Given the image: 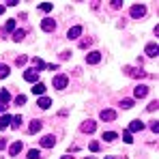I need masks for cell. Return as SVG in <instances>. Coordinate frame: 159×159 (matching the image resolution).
Masks as SVG:
<instances>
[{
    "label": "cell",
    "mask_w": 159,
    "mask_h": 159,
    "mask_svg": "<svg viewBox=\"0 0 159 159\" xmlns=\"http://www.w3.org/2000/svg\"><path fill=\"white\" fill-rule=\"evenodd\" d=\"M123 71L127 73V75H131V78H146L148 73L140 67V69H135V67H123Z\"/></svg>",
    "instance_id": "cell-1"
},
{
    "label": "cell",
    "mask_w": 159,
    "mask_h": 159,
    "mask_svg": "<svg viewBox=\"0 0 159 159\" xmlns=\"http://www.w3.org/2000/svg\"><path fill=\"white\" fill-rule=\"evenodd\" d=\"M67 84H69V78H67L65 73H60V75H56V78H54V88H56V90H62Z\"/></svg>",
    "instance_id": "cell-2"
},
{
    "label": "cell",
    "mask_w": 159,
    "mask_h": 159,
    "mask_svg": "<svg viewBox=\"0 0 159 159\" xmlns=\"http://www.w3.org/2000/svg\"><path fill=\"white\" fill-rule=\"evenodd\" d=\"M148 95V86H144V84H138L135 88H133V97L135 99H144Z\"/></svg>",
    "instance_id": "cell-3"
},
{
    "label": "cell",
    "mask_w": 159,
    "mask_h": 159,
    "mask_svg": "<svg viewBox=\"0 0 159 159\" xmlns=\"http://www.w3.org/2000/svg\"><path fill=\"white\" fill-rule=\"evenodd\" d=\"M144 15H146V7L144 4H133L131 7V17L138 20V17H144Z\"/></svg>",
    "instance_id": "cell-4"
},
{
    "label": "cell",
    "mask_w": 159,
    "mask_h": 159,
    "mask_svg": "<svg viewBox=\"0 0 159 159\" xmlns=\"http://www.w3.org/2000/svg\"><path fill=\"white\" fill-rule=\"evenodd\" d=\"M22 148H24L22 142H13V144L9 146V155H11V157H17V155L22 153Z\"/></svg>",
    "instance_id": "cell-5"
},
{
    "label": "cell",
    "mask_w": 159,
    "mask_h": 159,
    "mask_svg": "<svg viewBox=\"0 0 159 159\" xmlns=\"http://www.w3.org/2000/svg\"><path fill=\"white\" fill-rule=\"evenodd\" d=\"M41 28H43L45 32H52V30H56V22H54L52 17H45V20L41 22Z\"/></svg>",
    "instance_id": "cell-6"
},
{
    "label": "cell",
    "mask_w": 159,
    "mask_h": 159,
    "mask_svg": "<svg viewBox=\"0 0 159 159\" xmlns=\"http://www.w3.org/2000/svg\"><path fill=\"white\" fill-rule=\"evenodd\" d=\"M159 54V45L155 43V41H151L148 45H146V56H151V58H155Z\"/></svg>",
    "instance_id": "cell-7"
},
{
    "label": "cell",
    "mask_w": 159,
    "mask_h": 159,
    "mask_svg": "<svg viewBox=\"0 0 159 159\" xmlns=\"http://www.w3.org/2000/svg\"><path fill=\"white\" fill-rule=\"evenodd\" d=\"M41 127H43V123H41L39 118H34V120H30V125H28V133H37V131H41Z\"/></svg>",
    "instance_id": "cell-8"
},
{
    "label": "cell",
    "mask_w": 159,
    "mask_h": 159,
    "mask_svg": "<svg viewBox=\"0 0 159 159\" xmlns=\"http://www.w3.org/2000/svg\"><path fill=\"white\" fill-rule=\"evenodd\" d=\"M54 144H56V138H54V135H43V138H41V146H43V148H52Z\"/></svg>",
    "instance_id": "cell-9"
},
{
    "label": "cell",
    "mask_w": 159,
    "mask_h": 159,
    "mask_svg": "<svg viewBox=\"0 0 159 159\" xmlns=\"http://www.w3.org/2000/svg\"><path fill=\"white\" fill-rule=\"evenodd\" d=\"M84 133H93L97 129V125H95V120H86V123H82V127H80Z\"/></svg>",
    "instance_id": "cell-10"
},
{
    "label": "cell",
    "mask_w": 159,
    "mask_h": 159,
    "mask_svg": "<svg viewBox=\"0 0 159 159\" xmlns=\"http://www.w3.org/2000/svg\"><path fill=\"white\" fill-rule=\"evenodd\" d=\"M99 60H101V54L99 52H90L88 56H86V62H88V65H97Z\"/></svg>",
    "instance_id": "cell-11"
},
{
    "label": "cell",
    "mask_w": 159,
    "mask_h": 159,
    "mask_svg": "<svg viewBox=\"0 0 159 159\" xmlns=\"http://www.w3.org/2000/svg\"><path fill=\"white\" fill-rule=\"evenodd\" d=\"M24 80H26V82H37V80H39V73H37L34 69H28V71H24Z\"/></svg>",
    "instance_id": "cell-12"
},
{
    "label": "cell",
    "mask_w": 159,
    "mask_h": 159,
    "mask_svg": "<svg viewBox=\"0 0 159 159\" xmlns=\"http://www.w3.org/2000/svg\"><path fill=\"white\" fill-rule=\"evenodd\" d=\"M37 106L41 107V110H48V107L52 106V99H50V97H39V101H37Z\"/></svg>",
    "instance_id": "cell-13"
},
{
    "label": "cell",
    "mask_w": 159,
    "mask_h": 159,
    "mask_svg": "<svg viewBox=\"0 0 159 159\" xmlns=\"http://www.w3.org/2000/svg\"><path fill=\"white\" fill-rule=\"evenodd\" d=\"M114 118H116L114 110H101V120H114Z\"/></svg>",
    "instance_id": "cell-14"
},
{
    "label": "cell",
    "mask_w": 159,
    "mask_h": 159,
    "mask_svg": "<svg viewBox=\"0 0 159 159\" xmlns=\"http://www.w3.org/2000/svg\"><path fill=\"white\" fill-rule=\"evenodd\" d=\"M80 34H82V26H73V28H69V32H67L69 39H78Z\"/></svg>",
    "instance_id": "cell-15"
},
{
    "label": "cell",
    "mask_w": 159,
    "mask_h": 159,
    "mask_svg": "<svg viewBox=\"0 0 159 159\" xmlns=\"http://www.w3.org/2000/svg\"><path fill=\"white\" fill-rule=\"evenodd\" d=\"M144 129V123L142 120H131V125H129V133L131 131H142Z\"/></svg>",
    "instance_id": "cell-16"
},
{
    "label": "cell",
    "mask_w": 159,
    "mask_h": 159,
    "mask_svg": "<svg viewBox=\"0 0 159 159\" xmlns=\"http://www.w3.org/2000/svg\"><path fill=\"white\" fill-rule=\"evenodd\" d=\"M32 93H34V95H39V97H43V93H45V84L37 82V84L32 86Z\"/></svg>",
    "instance_id": "cell-17"
},
{
    "label": "cell",
    "mask_w": 159,
    "mask_h": 159,
    "mask_svg": "<svg viewBox=\"0 0 159 159\" xmlns=\"http://www.w3.org/2000/svg\"><path fill=\"white\" fill-rule=\"evenodd\" d=\"M9 99H11V95H9V90H0V106H7L9 103Z\"/></svg>",
    "instance_id": "cell-18"
},
{
    "label": "cell",
    "mask_w": 159,
    "mask_h": 159,
    "mask_svg": "<svg viewBox=\"0 0 159 159\" xmlns=\"http://www.w3.org/2000/svg\"><path fill=\"white\" fill-rule=\"evenodd\" d=\"M24 37H26V30H15L13 32V41H17V43L24 41Z\"/></svg>",
    "instance_id": "cell-19"
},
{
    "label": "cell",
    "mask_w": 159,
    "mask_h": 159,
    "mask_svg": "<svg viewBox=\"0 0 159 159\" xmlns=\"http://www.w3.org/2000/svg\"><path fill=\"white\" fill-rule=\"evenodd\" d=\"M32 65H34V71H39V69H45V62H43L41 58H37V56L32 58Z\"/></svg>",
    "instance_id": "cell-20"
},
{
    "label": "cell",
    "mask_w": 159,
    "mask_h": 159,
    "mask_svg": "<svg viewBox=\"0 0 159 159\" xmlns=\"http://www.w3.org/2000/svg\"><path fill=\"white\" fill-rule=\"evenodd\" d=\"M11 123H13V125H11V127H13V129H20V125H22V123H24V118H22V116H20V114H17V116H13V118H11Z\"/></svg>",
    "instance_id": "cell-21"
},
{
    "label": "cell",
    "mask_w": 159,
    "mask_h": 159,
    "mask_svg": "<svg viewBox=\"0 0 159 159\" xmlns=\"http://www.w3.org/2000/svg\"><path fill=\"white\" fill-rule=\"evenodd\" d=\"M9 123H11V116H9V114H4V116L0 118V129H7V127H9Z\"/></svg>",
    "instance_id": "cell-22"
},
{
    "label": "cell",
    "mask_w": 159,
    "mask_h": 159,
    "mask_svg": "<svg viewBox=\"0 0 159 159\" xmlns=\"http://www.w3.org/2000/svg\"><path fill=\"white\" fill-rule=\"evenodd\" d=\"M13 30H15V20H9L4 24V32H13Z\"/></svg>",
    "instance_id": "cell-23"
},
{
    "label": "cell",
    "mask_w": 159,
    "mask_h": 159,
    "mask_svg": "<svg viewBox=\"0 0 159 159\" xmlns=\"http://www.w3.org/2000/svg\"><path fill=\"white\" fill-rule=\"evenodd\" d=\"M90 45H93V39H82V41H80V48H82V50H88Z\"/></svg>",
    "instance_id": "cell-24"
},
{
    "label": "cell",
    "mask_w": 159,
    "mask_h": 159,
    "mask_svg": "<svg viewBox=\"0 0 159 159\" xmlns=\"http://www.w3.org/2000/svg\"><path fill=\"white\" fill-rule=\"evenodd\" d=\"M9 71H11V69H9V65H2V62H0V78H7V75H9Z\"/></svg>",
    "instance_id": "cell-25"
},
{
    "label": "cell",
    "mask_w": 159,
    "mask_h": 159,
    "mask_svg": "<svg viewBox=\"0 0 159 159\" xmlns=\"http://www.w3.org/2000/svg\"><path fill=\"white\" fill-rule=\"evenodd\" d=\"M116 138H118V135H116L114 131H106L103 133V140H106V142H112V140H116Z\"/></svg>",
    "instance_id": "cell-26"
},
{
    "label": "cell",
    "mask_w": 159,
    "mask_h": 159,
    "mask_svg": "<svg viewBox=\"0 0 159 159\" xmlns=\"http://www.w3.org/2000/svg\"><path fill=\"white\" fill-rule=\"evenodd\" d=\"M39 9H41L43 13H50V11H52V9H54V4H52V2H43V4H41Z\"/></svg>",
    "instance_id": "cell-27"
},
{
    "label": "cell",
    "mask_w": 159,
    "mask_h": 159,
    "mask_svg": "<svg viewBox=\"0 0 159 159\" xmlns=\"http://www.w3.org/2000/svg\"><path fill=\"white\" fill-rule=\"evenodd\" d=\"M39 157H41L39 148H32V151H28V159H39Z\"/></svg>",
    "instance_id": "cell-28"
},
{
    "label": "cell",
    "mask_w": 159,
    "mask_h": 159,
    "mask_svg": "<svg viewBox=\"0 0 159 159\" xmlns=\"http://www.w3.org/2000/svg\"><path fill=\"white\" fill-rule=\"evenodd\" d=\"M26 56H17V58H15V65H17V67H24V65H26Z\"/></svg>",
    "instance_id": "cell-29"
},
{
    "label": "cell",
    "mask_w": 159,
    "mask_h": 159,
    "mask_svg": "<svg viewBox=\"0 0 159 159\" xmlns=\"http://www.w3.org/2000/svg\"><path fill=\"white\" fill-rule=\"evenodd\" d=\"M24 103H26V97L24 95H17L15 97V106H24Z\"/></svg>",
    "instance_id": "cell-30"
},
{
    "label": "cell",
    "mask_w": 159,
    "mask_h": 159,
    "mask_svg": "<svg viewBox=\"0 0 159 159\" xmlns=\"http://www.w3.org/2000/svg\"><path fill=\"white\" fill-rule=\"evenodd\" d=\"M120 106L125 107V110H129V107H133V101H131V99H123V103H120Z\"/></svg>",
    "instance_id": "cell-31"
},
{
    "label": "cell",
    "mask_w": 159,
    "mask_h": 159,
    "mask_svg": "<svg viewBox=\"0 0 159 159\" xmlns=\"http://www.w3.org/2000/svg\"><path fill=\"white\" fill-rule=\"evenodd\" d=\"M159 107V103L157 101H151V103H148V107H146V110H148V112H155V110H157Z\"/></svg>",
    "instance_id": "cell-32"
},
{
    "label": "cell",
    "mask_w": 159,
    "mask_h": 159,
    "mask_svg": "<svg viewBox=\"0 0 159 159\" xmlns=\"http://www.w3.org/2000/svg\"><path fill=\"white\" fill-rule=\"evenodd\" d=\"M151 131H153V133H159V123H157V120H153V123H151Z\"/></svg>",
    "instance_id": "cell-33"
},
{
    "label": "cell",
    "mask_w": 159,
    "mask_h": 159,
    "mask_svg": "<svg viewBox=\"0 0 159 159\" xmlns=\"http://www.w3.org/2000/svg\"><path fill=\"white\" fill-rule=\"evenodd\" d=\"M110 4H112V9H120V7H123V2H120V0H112Z\"/></svg>",
    "instance_id": "cell-34"
},
{
    "label": "cell",
    "mask_w": 159,
    "mask_h": 159,
    "mask_svg": "<svg viewBox=\"0 0 159 159\" xmlns=\"http://www.w3.org/2000/svg\"><path fill=\"white\" fill-rule=\"evenodd\" d=\"M99 148H101V146H99V142H90V151H93V153H97Z\"/></svg>",
    "instance_id": "cell-35"
},
{
    "label": "cell",
    "mask_w": 159,
    "mask_h": 159,
    "mask_svg": "<svg viewBox=\"0 0 159 159\" xmlns=\"http://www.w3.org/2000/svg\"><path fill=\"white\" fill-rule=\"evenodd\" d=\"M123 140H125V142L129 144V142L133 140V138H131V133H129V131H125V133H123Z\"/></svg>",
    "instance_id": "cell-36"
},
{
    "label": "cell",
    "mask_w": 159,
    "mask_h": 159,
    "mask_svg": "<svg viewBox=\"0 0 159 159\" xmlns=\"http://www.w3.org/2000/svg\"><path fill=\"white\" fill-rule=\"evenodd\" d=\"M60 58H62V60H69V58H71V52H62V54H60Z\"/></svg>",
    "instance_id": "cell-37"
},
{
    "label": "cell",
    "mask_w": 159,
    "mask_h": 159,
    "mask_svg": "<svg viewBox=\"0 0 159 159\" xmlns=\"http://www.w3.org/2000/svg\"><path fill=\"white\" fill-rule=\"evenodd\" d=\"M4 148H7V140L2 138V140H0V151H4Z\"/></svg>",
    "instance_id": "cell-38"
},
{
    "label": "cell",
    "mask_w": 159,
    "mask_h": 159,
    "mask_svg": "<svg viewBox=\"0 0 159 159\" xmlns=\"http://www.w3.org/2000/svg\"><path fill=\"white\" fill-rule=\"evenodd\" d=\"M4 9H7V7H4V4H0V15L4 13Z\"/></svg>",
    "instance_id": "cell-39"
},
{
    "label": "cell",
    "mask_w": 159,
    "mask_h": 159,
    "mask_svg": "<svg viewBox=\"0 0 159 159\" xmlns=\"http://www.w3.org/2000/svg\"><path fill=\"white\" fill-rule=\"evenodd\" d=\"M106 159H118V157H106Z\"/></svg>",
    "instance_id": "cell-40"
},
{
    "label": "cell",
    "mask_w": 159,
    "mask_h": 159,
    "mask_svg": "<svg viewBox=\"0 0 159 159\" xmlns=\"http://www.w3.org/2000/svg\"><path fill=\"white\" fill-rule=\"evenodd\" d=\"M88 159H90V157H88Z\"/></svg>",
    "instance_id": "cell-41"
}]
</instances>
